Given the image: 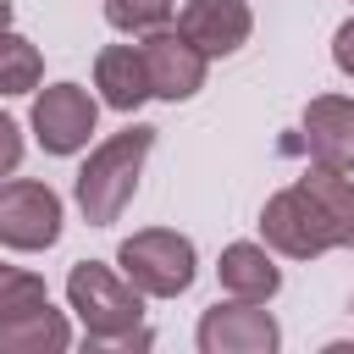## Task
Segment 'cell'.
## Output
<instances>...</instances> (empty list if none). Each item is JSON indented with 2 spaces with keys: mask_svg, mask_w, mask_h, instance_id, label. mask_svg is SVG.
Returning <instances> with one entry per match:
<instances>
[{
  "mask_svg": "<svg viewBox=\"0 0 354 354\" xmlns=\"http://www.w3.org/2000/svg\"><path fill=\"white\" fill-rule=\"evenodd\" d=\"M348 310H354V304H348Z\"/></svg>",
  "mask_w": 354,
  "mask_h": 354,
  "instance_id": "cell-21",
  "label": "cell"
},
{
  "mask_svg": "<svg viewBox=\"0 0 354 354\" xmlns=\"http://www.w3.org/2000/svg\"><path fill=\"white\" fill-rule=\"evenodd\" d=\"M50 304V288L39 271L28 266H0V315H22V310H39Z\"/></svg>",
  "mask_w": 354,
  "mask_h": 354,
  "instance_id": "cell-17",
  "label": "cell"
},
{
  "mask_svg": "<svg viewBox=\"0 0 354 354\" xmlns=\"http://www.w3.org/2000/svg\"><path fill=\"white\" fill-rule=\"evenodd\" d=\"M216 282H221V293L227 299H254V304H271L277 293H282V266H277V249L260 238H238V243H227L221 249V260H216Z\"/></svg>",
  "mask_w": 354,
  "mask_h": 354,
  "instance_id": "cell-11",
  "label": "cell"
},
{
  "mask_svg": "<svg viewBox=\"0 0 354 354\" xmlns=\"http://www.w3.org/2000/svg\"><path fill=\"white\" fill-rule=\"evenodd\" d=\"M299 183L321 199V210H326V221L337 232V249H354V171H332V166L310 160Z\"/></svg>",
  "mask_w": 354,
  "mask_h": 354,
  "instance_id": "cell-14",
  "label": "cell"
},
{
  "mask_svg": "<svg viewBox=\"0 0 354 354\" xmlns=\"http://www.w3.org/2000/svg\"><path fill=\"white\" fill-rule=\"evenodd\" d=\"M61 227H66V205L50 183H33V177H6L0 183V243L11 254L55 249Z\"/></svg>",
  "mask_w": 354,
  "mask_h": 354,
  "instance_id": "cell-5",
  "label": "cell"
},
{
  "mask_svg": "<svg viewBox=\"0 0 354 354\" xmlns=\"http://www.w3.org/2000/svg\"><path fill=\"white\" fill-rule=\"evenodd\" d=\"M260 238L282 254V260H321L337 249V232L321 210V199L304 188V183H288L277 188L266 205H260Z\"/></svg>",
  "mask_w": 354,
  "mask_h": 354,
  "instance_id": "cell-4",
  "label": "cell"
},
{
  "mask_svg": "<svg viewBox=\"0 0 354 354\" xmlns=\"http://www.w3.org/2000/svg\"><path fill=\"white\" fill-rule=\"evenodd\" d=\"M72 348V321L55 304L0 315V354H66Z\"/></svg>",
  "mask_w": 354,
  "mask_h": 354,
  "instance_id": "cell-13",
  "label": "cell"
},
{
  "mask_svg": "<svg viewBox=\"0 0 354 354\" xmlns=\"http://www.w3.org/2000/svg\"><path fill=\"white\" fill-rule=\"evenodd\" d=\"M144 288L122 271V266H105V260H77L66 271V310L77 315L83 326V348H105V354H122V348H149L155 332L144 326Z\"/></svg>",
  "mask_w": 354,
  "mask_h": 354,
  "instance_id": "cell-1",
  "label": "cell"
},
{
  "mask_svg": "<svg viewBox=\"0 0 354 354\" xmlns=\"http://www.w3.org/2000/svg\"><path fill=\"white\" fill-rule=\"evenodd\" d=\"M94 88L111 111L133 116L144 100H155V83H149V61H144V44H100L94 55Z\"/></svg>",
  "mask_w": 354,
  "mask_h": 354,
  "instance_id": "cell-12",
  "label": "cell"
},
{
  "mask_svg": "<svg viewBox=\"0 0 354 354\" xmlns=\"http://www.w3.org/2000/svg\"><path fill=\"white\" fill-rule=\"evenodd\" d=\"M100 94H88L83 83H44L28 105V127L39 138L44 155H77L88 149L94 127H100Z\"/></svg>",
  "mask_w": 354,
  "mask_h": 354,
  "instance_id": "cell-6",
  "label": "cell"
},
{
  "mask_svg": "<svg viewBox=\"0 0 354 354\" xmlns=\"http://www.w3.org/2000/svg\"><path fill=\"white\" fill-rule=\"evenodd\" d=\"M304 155L332 171H354V100L348 94H315L299 116Z\"/></svg>",
  "mask_w": 354,
  "mask_h": 354,
  "instance_id": "cell-9",
  "label": "cell"
},
{
  "mask_svg": "<svg viewBox=\"0 0 354 354\" xmlns=\"http://www.w3.org/2000/svg\"><path fill=\"white\" fill-rule=\"evenodd\" d=\"M17 166H22V127L17 116H0V171L17 177Z\"/></svg>",
  "mask_w": 354,
  "mask_h": 354,
  "instance_id": "cell-18",
  "label": "cell"
},
{
  "mask_svg": "<svg viewBox=\"0 0 354 354\" xmlns=\"http://www.w3.org/2000/svg\"><path fill=\"white\" fill-rule=\"evenodd\" d=\"M332 66L343 72V77H354V11L337 22V33H332Z\"/></svg>",
  "mask_w": 354,
  "mask_h": 354,
  "instance_id": "cell-19",
  "label": "cell"
},
{
  "mask_svg": "<svg viewBox=\"0 0 354 354\" xmlns=\"http://www.w3.org/2000/svg\"><path fill=\"white\" fill-rule=\"evenodd\" d=\"M44 88V55L39 44H28L22 28H6V44H0V94H39Z\"/></svg>",
  "mask_w": 354,
  "mask_h": 354,
  "instance_id": "cell-15",
  "label": "cell"
},
{
  "mask_svg": "<svg viewBox=\"0 0 354 354\" xmlns=\"http://www.w3.org/2000/svg\"><path fill=\"white\" fill-rule=\"evenodd\" d=\"M116 266L149 293V299H183L199 277V249L188 232L177 227H144L133 238H122Z\"/></svg>",
  "mask_w": 354,
  "mask_h": 354,
  "instance_id": "cell-3",
  "label": "cell"
},
{
  "mask_svg": "<svg viewBox=\"0 0 354 354\" xmlns=\"http://www.w3.org/2000/svg\"><path fill=\"white\" fill-rule=\"evenodd\" d=\"M194 348L199 354H277L282 326L254 299H216L194 326Z\"/></svg>",
  "mask_w": 354,
  "mask_h": 354,
  "instance_id": "cell-7",
  "label": "cell"
},
{
  "mask_svg": "<svg viewBox=\"0 0 354 354\" xmlns=\"http://www.w3.org/2000/svg\"><path fill=\"white\" fill-rule=\"evenodd\" d=\"M149 149H155V127H144V122H127L122 133H111L88 149V160L72 177V199H77L88 227H116L122 221V210L138 194Z\"/></svg>",
  "mask_w": 354,
  "mask_h": 354,
  "instance_id": "cell-2",
  "label": "cell"
},
{
  "mask_svg": "<svg viewBox=\"0 0 354 354\" xmlns=\"http://www.w3.org/2000/svg\"><path fill=\"white\" fill-rule=\"evenodd\" d=\"M177 28H183L210 61H227V55H238V50L249 44L254 11H249V0H183Z\"/></svg>",
  "mask_w": 354,
  "mask_h": 354,
  "instance_id": "cell-10",
  "label": "cell"
},
{
  "mask_svg": "<svg viewBox=\"0 0 354 354\" xmlns=\"http://www.w3.org/2000/svg\"><path fill=\"white\" fill-rule=\"evenodd\" d=\"M348 6H354V0H348Z\"/></svg>",
  "mask_w": 354,
  "mask_h": 354,
  "instance_id": "cell-20",
  "label": "cell"
},
{
  "mask_svg": "<svg viewBox=\"0 0 354 354\" xmlns=\"http://www.w3.org/2000/svg\"><path fill=\"white\" fill-rule=\"evenodd\" d=\"M100 11H105V22H111L122 39H149V33L171 28L183 6H177V0H105Z\"/></svg>",
  "mask_w": 354,
  "mask_h": 354,
  "instance_id": "cell-16",
  "label": "cell"
},
{
  "mask_svg": "<svg viewBox=\"0 0 354 354\" xmlns=\"http://www.w3.org/2000/svg\"><path fill=\"white\" fill-rule=\"evenodd\" d=\"M144 44V61H149V83H155V100H166V105H183V100H194L199 88H205V72H210V55L171 22V28H160V33H149V39H138Z\"/></svg>",
  "mask_w": 354,
  "mask_h": 354,
  "instance_id": "cell-8",
  "label": "cell"
}]
</instances>
